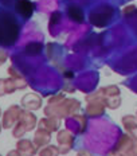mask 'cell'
Wrapping results in <instances>:
<instances>
[{"instance_id": "277c9868", "label": "cell", "mask_w": 137, "mask_h": 156, "mask_svg": "<svg viewBox=\"0 0 137 156\" xmlns=\"http://www.w3.org/2000/svg\"><path fill=\"white\" fill-rule=\"evenodd\" d=\"M5 58H7V57H5V54L3 53V51H0V65H2L3 62H4V61H5Z\"/></svg>"}, {"instance_id": "3957f363", "label": "cell", "mask_w": 137, "mask_h": 156, "mask_svg": "<svg viewBox=\"0 0 137 156\" xmlns=\"http://www.w3.org/2000/svg\"><path fill=\"white\" fill-rule=\"evenodd\" d=\"M18 151H19L18 152L19 156H32L34 155L30 143H28L27 140H23V141L18 143Z\"/></svg>"}, {"instance_id": "8992f818", "label": "cell", "mask_w": 137, "mask_h": 156, "mask_svg": "<svg viewBox=\"0 0 137 156\" xmlns=\"http://www.w3.org/2000/svg\"><path fill=\"white\" fill-rule=\"evenodd\" d=\"M0 156H2V155H0Z\"/></svg>"}, {"instance_id": "5b68a950", "label": "cell", "mask_w": 137, "mask_h": 156, "mask_svg": "<svg viewBox=\"0 0 137 156\" xmlns=\"http://www.w3.org/2000/svg\"><path fill=\"white\" fill-rule=\"evenodd\" d=\"M7 156H19V154H18V152H16V151H11V152H9V154H8Z\"/></svg>"}, {"instance_id": "7a4b0ae2", "label": "cell", "mask_w": 137, "mask_h": 156, "mask_svg": "<svg viewBox=\"0 0 137 156\" xmlns=\"http://www.w3.org/2000/svg\"><path fill=\"white\" fill-rule=\"evenodd\" d=\"M16 113H18V106H11V108L4 113V122H3L4 128H9V126L12 125V122L15 121Z\"/></svg>"}, {"instance_id": "6da1fadb", "label": "cell", "mask_w": 137, "mask_h": 156, "mask_svg": "<svg viewBox=\"0 0 137 156\" xmlns=\"http://www.w3.org/2000/svg\"><path fill=\"white\" fill-rule=\"evenodd\" d=\"M16 11L20 12L23 16H30L32 14V4L27 0H18L16 3Z\"/></svg>"}]
</instances>
